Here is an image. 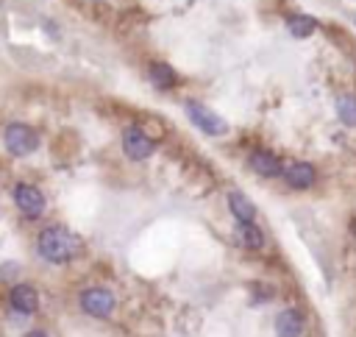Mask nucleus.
I'll return each instance as SVG.
<instances>
[{
	"mask_svg": "<svg viewBox=\"0 0 356 337\" xmlns=\"http://www.w3.org/2000/svg\"><path fill=\"white\" fill-rule=\"evenodd\" d=\"M114 306H117L114 293L106 287H87L81 293V309L92 318H109L114 312Z\"/></svg>",
	"mask_w": 356,
	"mask_h": 337,
	"instance_id": "4",
	"label": "nucleus"
},
{
	"mask_svg": "<svg viewBox=\"0 0 356 337\" xmlns=\"http://www.w3.org/2000/svg\"><path fill=\"white\" fill-rule=\"evenodd\" d=\"M187 114H190V120H193L204 134H209V137H223V134L229 131V126H226L223 117H217L212 109H206V106H201V103H195V101L187 103Z\"/></svg>",
	"mask_w": 356,
	"mask_h": 337,
	"instance_id": "6",
	"label": "nucleus"
},
{
	"mask_svg": "<svg viewBox=\"0 0 356 337\" xmlns=\"http://www.w3.org/2000/svg\"><path fill=\"white\" fill-rule=\"evenodd\" d=\"M237 234H240V243H245V248L259 251V248L265 245V234H262V229H259L253 221L240 223V226H237Z\"/></svg>",
	"mask_w": 356,
	"mask_h": 337,
	"instance_id": "13",
	"label": "nucleus"
},
{
	"mask_svg": "<svg viewBox=\"0 0 356 337\" xmlns=\"http://www.w3.org/2000/svg\"><path fill=\"white\" fill-rule=\"evenodd\" d=\"M37 251L45 262L64 265V262H73L81 254V240L64 226H48L37 237Z\"/></svg>",
	"mask_w": 356,
	"mask_h": 337,
	"instance_id": "1",
	"label": "nucleus"
},
{
	"mask_svg": "<svg viewBox=\"0 0 356 337\" xmlns=\"http://www.w3.org/2000/svg\"><path fill=\"white\" fill-rule=\"evenodd\" d=\"M3 145L12 156H31L39 148V134L26 123H9L3 128Z\"/></svg>",
	"mask_w": 356,
	"mask_h": 337,
	"instance_id": "2",
	"label": "nucleus"
},
{
	"mask_svg": "<svg viewBox=\"0 0 356 337\" xmlns=\"http://www.w3.org/2000/svg\"><path fill=\"white\" fill-rule=\"evenodd\" d=\"M150 81H153L159 89H172L175 81H178V76H175V70H172L170 64L156 62V64H150Z\"/></svg>",
	"mask_w": 356,
	"mask_h": 337,
	"instance_id": "12",
	"label": "nucleus"
},
{
	"mask_svg": "<svg viewBox=\"0 0 356 337\" xmlns=\"http://www.w3.org/2000/svg\"><path fill=\"white\" fill-rule=\"evenodd\" d=\"M123 150L131 162H145L153 150H156V142L139 128V126H128L123 131Z\"/></svg>",
	"mask_w": 356,
	"mask_h": 337,
	"instance_id": "5",
	"label": "nucleus"
},
{
	"mask_svg": "<svg viewBox=\"0 0 356 337\" xmlns=\"http://www.w3.org/2000/svg\"><path fill=\"white\" fill-rule=\"evenodd\" d=\"M26 337H48V331H42V329H31Z\"/></svg>",
	"mask_w": 356,
	"mask_h": 337,
	"instance_id": "16",
	"label": "nucleus"
},
{
	"mask_svg": "<svg viewBox=\"0 0 356 337\" xmlns=\"http://www.w3.org/2000/svg\"><path fill=\"white\" fill-rule=\"evenodd\" d=\"M337 114L345 126H356V95H339L337 98Z\"/></svg>",
	"mask_w": 356,
	"mask_h": 337,
	"instance_id": "15",
	"label": "nucleus"
},
{
	"mask_svg": "<svg viewBox=\"0 0 356 337\" xmlns=\"http://www.w3.org/2000/svg\"><path fill=\"white\" fill-rule=\"evenodd\" d=\"M9 304L17 315H34L39 309V293L34 284H15L9 290Z\"/></svg>",
	"mask_w": 356,
	"mask_h": 337,
	"instance_id": "7",
	"label": "nucleus"
},
{
	"mask_svg": "<svg viewBox=\"0 0 356 337\" xmlns=\"http://www.w3.org/2000/svg\"><path fill=\"white\" fill-rule=\"evenodd\" d=\"M15 204H17V209L23 212V218H28V221L42 218L45 209H48L45 193H42L37 184H26V182L15 187Z\"/></svg>",
	"mask_w": 356,
	"mask_h": 337,
	"instance_id": "3",
	"label": "nucleus"
},
{
	"mask_svg": "<svg viewBox=\"0 0 356 337\" xmlns=\"http://www.w3.org/2000/svg\"><path fill=\"white\" fill-rule=\"evenodd\" d=\"M248 164H251V171L259 173L262 179H276V176H281V162H278L270 150H253L251 159H248Z\"/></svg>",
	"mask_w": 356,
	"mask_h": 337,
	"instance_id": "8",
	"label": "nucleus"
},
{
	"mask_svg": "<svg viewBox=\"0 0 356 337\" xmlns=\"http://www.w3.org/2000/svg\"><path fill=\"white\" fill-rule=\"evenodd\" d=\"M229 209L240 223H248L256 218V207L242 196V193H229Z\"/></svg>",
	"mask_w": 356,
	"mask_h": 337,
	"instance_id": "11",
	"label": "nucleus"
},
{
	"mask_svg": "<svg viewBox=\"0 0 356 337\" xmlns=\"http://www.w3.org/2000/svg\"><path fill=\"white\" fill-rule=\"evenodd\" d=\"M284 179H287V184L290 187H295V190H306V187H312L314 184V167L309 164V162H292L287 171H284Z\"/></svg>",
	"mask_w": 356,
	"mask_h": 337,
	"instance_id": "9",
	"label": "nucleus"
},
{
	"mask_svg": "<svg viewBox=\"0 0 356 337\" xmlns=\"http://www.w3.org/2000/svg\"><path fill=\"white\" fill-rule=\"evenodd\" d=\"M276 334L278 337H301L303 334V318L295 309H284L276 318Z\"/></svg>",
	"mask_w": 356,
	"mask_h": 337,
	"instance_id": "10",
	"label": "nucleus"
},
{
	"mask_svg": "<svg viewBox=\"0 0 356 337\" xmlns=\"http://www.w3.org/2000/svg\"><path fill=\"white\" fill-rule=\"evenodd\" d=\"M287 28H290V34H292L295 40H306V37L314 34L317 23H314L309 15H292V17L287 20Z\"/></svg>",
	"mask_w": 356,
	"mask_h": 337,
	"instance_id": "14",
	"label": "nucleus"
}]
</instances>
